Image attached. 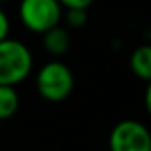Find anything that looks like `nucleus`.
<instances>
[{
  "label": "nucleus",
  "instance_id": "f257e3e1",
  "mask_svg": "<svg viewBox=\"0 0 151 151\" xmlns=\"http://www.w3.org/2000/svg\"><path fill=\"white\" fill-rule=\"evenodd\" d=\"M34 68V55L30 48L13 37L0 41V86L16 87L29 78Z\"/></svg>",
  "mask_w": 151,
  "mask_h": 151
},
{
  "label": "nucleus",
  "instance_id": "f03ea898",
  "mask_svg": "<svg viewBox=\"0 0 151 151\" xmlns=\"http://www.w3.org/2000/svg\"><path fill=\"white\" fill-rule=\"evenodd\" d=\"M75 87V77L69 66L59 59L45 62L36 75V89L43 100L59 103L64 101Z\"/></svg>",
  "mask_w": 151,
  "mask_h": 151
},
{
  "label": "nucleus",
  "instance_id": "7ed1b4c3",
  "mask_svg": "<svg viewBox=\"0 0 151 151\" xmlns=\"http://www.w3.org/2000/svg\"><path fill=\"white\" fill-rule=\"evenodd\" d=\"M62 13L64 9L57 0H20L18 4V18L32 34H45L60 25Z\"/></svg>",
  "mask_w": 151,
  "mask_h": 151
},
{
  "label": "nucleus",
  "instance_id": "20e7f679",
  "mask_svg": "<svg viewBox=\"0 0 151 151\" xmlns=\"http://www.w3.org/2000/svg\"><path fill=\"white\" fill-rule=\"evenodd\" d=\"M110 151H151V133L137 119L119 121L109 137Z\"/></svg>",
  "mask_w": 151,
  "mask_h": 151
},
{
  "label": "nucleus",
  "instance_id": "39448f33",
  "mask_svg": "<svg viewBox=\"0 0 151 151\" xmlns=\"http://www.w3.org/2000/svg\"><path fill=\"white\" fill-rule=\"evenodd\" d=\"M41 36H43V48L52 57H62L69 50V46H71L69 32H68V29H64L60 25L46 30Z\"/></svg>",
  "mask_w": 151,
  "mask_h": 151
},
{
  "label": "nucleus",
  "instance_id": "423d86ee",
  "mask_svg": "<svg viewBox=\"0 0 151 151\" xmlns=\"http://www.w3.org/2000/svg\"><path fill=\"white\" fill-rule=\"evenodd\" d=\"M130 69L137 78L149 82L151 78V46L140 45L130 55Z\"/></svg>",
  "mask_w": 151,
  "mask_h": 151
},
{
  "label": "nucleus",
  "instance_id": "0eeeda50",
  "mask_svg": "<svg viewBox=\"0 0 151 151\" xmlns=\"http://www.w3.org/2000/svg\"><path fill=\"white\" fill-rule=\"evenodd\" d=\"M20 109V96L16 87L0 86V121L13 117Z\"/></svg>",
  "mask_w": 151,
  "mask_h": 151
},
{
  "label": "nucleus",
  "instance_id": "6e6552de",
  "mask_svg": "<svg viewBox=\"0 0 151 151\" xmlns=\"http://www.w3.org/2000/svg\"><path fill=\"white\" fill-rule=\"evenodd\" d=\"M62 20L69 29H82L87 23V9H66Z\"/></svg>",
  "mask_w": 151,
  "mask_h": 151
},
{
  "label": "nucleus",
  "instance_id": "1a4fd4ad",
  "mask_svg": "<svg viewBox=\"0 0 151 151\" xmlns=\"http://www.w3.org/2000/svg\"><path fill=\"white\" fill-rule=\"evenodd\" d=\"M62 9H89L94 0H57Z\"/></svg>",
  "mask_w": 151,
  "mask_h": 151
},
{
  "label": "nucleus",
  "instance_id": "9d476101",
  "mask_svg": "<svg viewBox=\"0 0 151 151\" xmlns=\"http://www.w3.org/2000/svg\"><path fill=\"white\" fill-rule=\"evenodd\" d=\"M9 32H11V20L6 14V11L0 7V41L9 37Z\"/></svg>",
  "mask_w": 151,
  "mask_h": 151
},
{
  "label": "nucleus",
  "instance_id": "9b49d317",
  "mask_svg": "<svg viewBox=\"0 0 151 151\" xmlns=\"http://www.w3.org/2000/svg\"><path fill=\"white\" fill-rule=\"evenodd\" d=\"M4 2H9V0H4Z\"/></svg>",
  "mask_w": 151,
  "mask_h": 151
}]
</instances>
